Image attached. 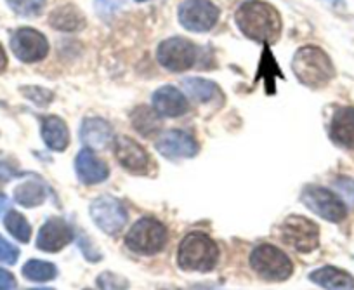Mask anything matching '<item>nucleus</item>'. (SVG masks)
<instances>
[{"label":"nucleus","mask_w":354,"mask_h":290,"mask_svg":"<svg viewBox=\"0 0 354 290\" xmlns=\"http://www.w3.org/2000/svg\"><path fill=\"white\" fill-rule=\"evenodd\" d=\"M238 28L247 39L261 44H273L280 39L281 18L277 9L262 0H248L234 15Z\"/></svg>","instance_id":"obj_1"},{"label":"nucleus","mask_w":354,"mask_h":290,"mask_svg":"<svg viewBox=\"0 0 354 290\" xmlns=\"http://www.w3.org/2000/svg\"><path fill=\"white\" fill-rule=\"evenodd\" d=\"M292 71L297 80L308 87H322L335 75V68L328 54L316 46H304L295 53L292 60Z\"/></svg>","instance_id":"obj_2"},{"label":"nucleus","mask_w":354,"mask_h":290,"mask_svg":"<svg viewBox=\"0 0 354 290\" xmlns=\"http://www.w3.org/2000/svg\"><path fill=\"white\" fill-rule=\"evenodd\" d=\"M219 261V247L205 233H189L177 251V264L185 271H212Z\"/></svg>","instance_id":"obj_3"},{"label":"nucleus","mask_w":354,"mask_h":290,"mask_svg":"<svg viewBox=\"0 0 354 290\" xmlns=\"http://www.w3.org/2000/svg\"><path fill=\"white\" fill-rule=\"evenodd\" d=\"M250 266L261 278L270 282H283L294 271L288 255L270 244L254 248L250 255Z\"/></svg>","instance_id":"obj_4"},{"label":"nucleus","mask_w":354,"mask_h":290,"mask_svg":"<svg viewBox=\"0 0 354 290\" xmlns=\"http://www.w3.org/2000/svg\"><path fill=\"white\" fill-rule=\"evenodd\" d=\"M167 244V228L153 217L139 219L125 237V245L142 255L158 254Z\"/></svg>","instance_id":"obj_5"},{"label":"nucleus","mask_w":354,"mask_h":290,"mask_svg":"<svg viewBox=\"0 0 354 290\" xmlns=\"http://www.w3.org/2000/svg\"><path fill=\"white\" fill-rule=\"evenodd\" d=\"M200 49L185 37L163 40L156 49L158 63L169 71H186L195 66Z\"/></svg>","instance_id":"obj_6"},{"label":"nucleus","mask_w":354,"mask_h":290,"mask_svg":"<svg viewBox=\"0 0 354 290\" xmlns=\"http://www.w3.org/2000/svg\"><path fill=\"white\" fill-rule=\"evenodd\" d=\"M301 200L311 212L332 223H340L347 216L346 203L335 193L323 186H315V184L306 186L301 193Z\"/></svg>","instance_id":"obj_7"},{"label":"nucleus","mask_w":354,"mask_h":290,"mask_svg":"<svg viewBox=\"0 0 354 290\" xmlns=\"http://www.w3.org/2000/svg\"><path fill=\"white\" fill-rule=\"evenodd\" d=\"M219 8L210 0H185L179 6L177 18L186 30L203 33L212 30L219 21Z\"/></svg>","instance_id":"obj_8"},{"label":"nucleus","mask_w":354,"mask_h":290,"mask_svg":"<svg viewBox=\"0 0 354 290\" xmlns=\"http://www.w3.org/2000/svg\"><path fill=\"white\" fill-rule=\"evenodd\" d=\"M280 237L294 251L308 254L319 244V230L313 221L302 216H290L280 226Z\"/></svg>","instance_id":"obj_9"},{"label":"nucleus","mask_w":354,"mask_h":290,"mask_svg":"<svg viewBox=\"0 0 354 290\" xmlns=\"http://www.w3.org/2000/svg\"><path fill=\"white\" fill-rule=\"evenodd\" d=\"M91 217L100 230L108 235H118L127 223V212L122 202L113 197H100L91 203Z\"/></svg>","instance_id":"obj_10"},{"label":"nucleus","mask_w":354,"mask_h":290,"mask_svg":"<svg viewBox=\"0 0 354 290\" xmlns=\"http://www.w3.org/2000/svg\"><path fill=\"white\" fill-rule=\"evenodd\" d=\"M11 49L23 63H37L49 53V42L39 30L19 28L11 37Z\"/></svg>","instance_id":"obj_11"},{"label":"nucleus","mask_w":354,"mask_h":290,"mask_svg":"<svg viewBox=\"0 0 354 290\" xmlns=\"http://www.w3.org/2000/svg\"><path fill=\"white\" fill-rule=\"evenodd\" d=\"M156 149L167 158H192L198 153V143L186 131H169L160 136Z\"/></svg>","instance_id":"obj_12"},{"label":"nucleus","mask_w":354,"mask_h":290,"mask_svg":"<svg viewBox=\"0 0 354 290\" xmlns=\"http://www.w3.org/2000/svg\"><path fill=\"white\" fill-rule=\"evenodd\" d=\"M115 155L120 165L132 174H146L149 169V155L134 139L122 136L115 141Z\"/></svg>","instance_id":"obj_13"},{"label":"nucleus","mask_w":354,"mask_h":290,"mask_svg":"<svg viewBox=\"0 0 354 290\" xmlns=\"http://www.w3.org/2000/svg\"><path fill=\"white\" fill-rule=\"evenodd\" d=\"M73 238V231L68 226V223L61 217H50L46 221L39 231V238H37V248L44 252H59L61 248L66 247Z\"/></svg>","instance_id":"obj_14"},{"label":"nucleus","mask_w":354,"mask_h":290,"mask_svg":"<svg viewBox=\"0 0 354 290\" xmlns=\"http://www.w3.org/2000/svg\"><path fill=\"white\" fill-rule=\"evenodd\" d=\"M153 108L162 117L176 118L185 115L188 111L189 105L186 96L179 89L172 87V85H163L153 94Z\"/></svg>","instance_id":"obj_15"},{"label":"nucleus","mask_w":354,"mask_h":290,"mask_svg":"<svg viewBox=\"0 0 354 290\" xmlns=\"http://www.w3.org/2000/svg\"><path fill=\"white\" fill-rule=\"evenodd\" d=\"M75 169H77L78 179L84 184L103 183L110 176V170H108L106 163L101 158H97L94 155V152H91L88 148L80 149V153L77 155V160H75Z\"/></svg>","instance_id":"obj_16"},{"label":"nucleus","mask_w":354,"mask_h":290,"mask_svg":"<svg viewBox=\"0 0 354 290\" xmlns=\"http://www.w3.org/2000/svg\"><path fill=\"white\" fill-rule=\"evenodd\" d=\"M113 138L111 125L104 118L88 117L82 122L80 139L85 146L93 149H103Z\"/></svg>","instance_id":"obj_17"},{"label":"nucleus","mask_w":354,"mask_h":290,"mask_svg":"<svg viewBox=\"0 0 354 290\" xmlns=\"http://www.w3.org/2000/svg\"><path fill=\"white\" fill-rule=\"evenodd\" d=\"M330 138L337 145L347 149H354V108H340L333 114L330 122Z\"/></svg>","instance_id":"obj_18"},{"label":"nucleus","mask_w":354,"mask_h":290,"mask_svg":"<svg viewBox=\"0 0 354 290\" xmlns=\"http://www.w3.org/2000/svg\"><path fill=\"white\" fill-rule=\"evenodd\" d=\"M309 280L326 290H354V278L347 271L325 266L309 275Z\"/></svg>","instance_id":"obj_19"},{"label":"nucleus","mask_w":354,"mask_h":290,"mask_svg":"<svg viewBox=\"0 0 354 290\" xmlns=\"http://www.w3.org/2000/svg\"><path fill=\"white\" fill-rule=\"evenodd\" d=\"M42 139L47 148L54 152H63L70 143V132L66 124L59 117L42 118Z\"/></svg>","instance_id":"obj_20"},{"label":"nucleus","mask_w":354,"mask_h":290,"mask_svg":"<svg viewBox=\"0 0 354 290\" xmlns=\"http://www.w3.org/2000/svg\"><path fill=\"white\" fill-rule=\"evenodd\" d=\"M49 25L59 32H77L84 26V15L75 6H61L50 12Z\"/></svg>","instance_id":"obj_21"},{"label":"nucleus","mask_w":354,"mask_h":290,"mask_svg":"<svg viewBox=\"0 0 354 290\" xmlns=\"http://www.w3.org/2000/svg\"><path fill=\"white\" fill-rule=\"evenodd\" d=\"M162 115L149 107H138L132 114V127L145 138H151L162 127Z\"/></svg>","instance_id":"obj_22"},{"label":"nucleus","mask_w":354,"mask_h":290,"mask_svg":"<svg viewBox=\"0 0 354 290\" xmlns=\"http://www.w3.org/2000/svg\"><path fill=\"white\" fill-rule=\"evenodd\" d=\"M15 200L23 207H37L46 200V188L37 181H26L15 188Z\"/></svg>","instance_id":"obj_23"},{"label":"nucleus","mask_w":354,"mask_h":290,"mask_svg":"<svg viewBox=\"0 0 354 290\" xmlns=\"http://www.w3.org/2000/svg\"><path fill=\"white\" fill-rule=\"evenodd\" d=\"M185 85V91L188 92V96L192 100L198 101V103H205V101L214 100L217 94H219V89L214 82L205 80V78L200 77H193V78H186L183 82Z\"/></svg>","instance_id":"obj_24"},{"label":"nucleus","mask_w":354,"mask_h":290,"mask_svg":"<svg viewBox=\"0 0 354 290\" xmlns=\"http://www.w3.org/2000/svg\"><path fill=\"white\" fill-rule=\"evenodd\" d=\"M57 269L53 262L32 259L23 266V276L30 282H49L56 276Z\"/></svg>","instance_id":"obj_25"},{"label":"nucleus","mask_w":354,"mask_h":290,"mask_svg":"<svg viewBox=\"0 0 354 290\" xmlns=\"http://www.w3.org/2000/svg\"><path fill=\"white\" fill-rule=\"evenodd\" d=\"M4 224L6 228H8L9 233H11L16 240L23 242V244H28L30 237H32V228H30L25 216H21V214L16 212V210H9V212L6 214Z\"/></svg>","instance_id":"obj_26"},{"label":"nucleus","mask_w":354,"mask_h":290,"mask_svg":"<svg viewBox=\"0 0 354 290\" xmlns=\"http://www.w3.org/2000/svg\"><path fill=\"white\" fill-rule=\"evenodd\" d=\"M9 8L23 18H33L42 12L46 0H8Z\"/></svg>","instance_id":"obj_27"},{"label":"nucleus","mask_w":354,"mask_h":290,"mask_svg":"<svg viewBox=\"0 0 354 290\" xmlns=\"http://www.w3.org/2000/svg\"><path fill=\"white\" fill-rule=\"evenodd\" d=\"M97 287H100V290H127L129 283L127 280L115 275V273L104 271L97 276Z\"/></svg>","instance_id":"obj_28"},{"label":"nucleus","mask_w":354,"mask_h":290,"mask_svg":"<svg viewBox=\"0 0 354 290\" xmlns=\"http://www.w3.org/2000/svg\"><path fill=\"white\" fill-rule=\"evenodd\" d=\"M21 92L30 101L39 105V107H47L53 101V92L42 87H35V85H32V87H23Z\"/></svg>","instance_id":"obj_29"},{"label":"nucleus","mask_w":354,"mask_h":290,"mask_svg":"<svg viewBox=\"0 0 354 290\" xmlns=\"http://www.w3.org/2000/svg\"><path fill=\"white\" fill-rule=\"evenodd\" d=\"M19 257V251L0 235V262L4 264H15Z\"/></svg>","instance_id":"obj_30"},{"label":"nucleus","mask_w":354,"mask_h":290,"mask_svg":"<svg viewBox=\"0 0 354 290\" xmlns=\"http://www.w3.org/2000/svg\"><path fill=\"white\" fill-rule=\"evenodd\" d=\"M125 4V0H96V11L101 18L117 15Z\"/></svg>","instance_id":"obj_31"},{"label":"nucleus","mask_w":354,"mask_h":290,"mask_svg":"<svg viewBox=\"0 0 354 290\" xmlns=\"http://www.w3.org/2000/svg\"><path fill=\"white\" fill-rule=\"evenodd\" d=\"M335 188L340 191V195L344 197L349 206H354V181L349 177H339L335 181Z\"/></svg>","instance_id":"obj_32"},{"label":"nucleus","mask_w":354,"mask_h":290,"mask_svg":"<svg viewBox=\"0 0 354 290\" xmlns=\"http://www.w3.org/2000/svg\"><path fill=\"white\" fill-rule=\"evenodd\" d=\"M0 290H18L16 278L4 268H0Z\"/></svg>","instance_id":"obj_33"},{"label":"nucleus","mask_w":354,"mask_h":290,"mask_svg":"<svg viewBox=\"0 0 354 290\" xmlns=\"http://www.w3.org/2000/svg\"><path fill=\"white\" fill-rule=\"evenodd\" d=\"M6 66H8V56H6L4 47L0 46V73L6 70Z\"/></svg>","instance_id":"obj_34"},{"label":"nucleus","mask_w":354,"mask_h":290,"mask_svg":"<svg viewBox=\"0 0 354 290\" xmlns=\"http://www.w3.org/2000/svg\"><path fill=\"white\" fill-rule=\"evenodd\" d=\"M8 209H9V200H8V197L2 195V193H0V216H2V214H4Z\"/></svg>","instance_id":"obj_35"},{"label":"nucleus","mask_w":354,"mask_h":290,"mask_svg":"<svg viewBox=\"0 0 354 290\" xmlns=\"http://www.w3.org/2000/svg\"><path fill=\"white\" fill-rule=\"evenodd\" d=\"M33 290H53V289H33Z\"/></svg>","instance_id":"obj_36"},{"label":"nucleus","mask_w":354,"mask_h":290,"mask_svg":"<svg viewBox=\"0 0 354 290\" xmlns=\"http://www.w3.org/2000/svg\"><path fill=\"white\" fill-rule=\"evenodd\" d=\"M136 2H146V0H136Z\"/></svg>","instance_id":"obj_37"}]
</instances>
